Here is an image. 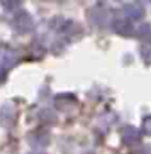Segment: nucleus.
Here are the masks:
<instances>
[{
	"instance_id": "nucleus-1",
	"label": "nucleus",
	"mask_w": 151,
	"mask_h": 154,
	"mask_svg": "<svg viewBox=\"0 0 151 154\" xmlns=\"http://www.w3.org/2000/svg\"><path fill=\"white\" fill-rule=\"evenodd\" d=\"M12 27L18 31L19 34H27L34 30V21L27 12H19L12 19Z\"/></svg>"
},
{
	"instance_id": "nucleus-2",
	"label": "nucleus",
	"mask_w": 151,
	"mask_h": 154,
	"mask_svg": "<svg viewBox=\"0 0 151 154\" xmlns=\"http://www.w3.org/2000/svg\"><path fill=\"white\" fill-rule=\"evenodd\" d=\"M55 105L59 111L71 114L77 108V98L71 94H61L55 96Z\"/></svg>"
},
{
	"instance_id": "nucleus-3",
	"label": "nucleus",
	"mask_w": 151,
	"mask_h": 154,
	"mask_svg": "<svg viewBox=\"0 0 151 154\" xmlns=\"http://www.w3.org/2000/svg\"><path fill=\"white\" fill-rule=\"evenodd\" d=\"M89 21L98 25V27H105L110 22V11L102 9V8H95L89 11Z\"/></svg>"
},
{
	"instance_id": "nucleus-4",
	"label": "nucleus",
	"mask_w": 151,
	"mask_h": 154,
	"mask_svg": "<svg viewBox=\"0 0 151 154\" xmlns=\"http://www.w3.org/2000/svg\"><path fill=\"white\" fill-rule=\"evenodd\" d=\"M19 61V55L14 51H9V49H5L0 52V70L6 71L8 68L17 65Z\"/></svg>"
},
{
	"instance_id": "nucleus-5",
	"label": "nucleus",
	"mask_w": 151,
	"mask_h": 154,
	"mask_svg": "<svg viewBox=\"0 0 151 154\" xmlns=\"http://www.w3.org/2000/svg\"><path fill=\"white\" fill-rule=\"evenodd\" d=\"M51 142L49 134L45 131H37V132H31L28 135V144L34 148H45L48 144Z\"/></svg>"
},
{
	"instance_id": "nucleus-6",
	"label": "nucleus",
	"mask_w": 151,
	"mask_h": 154,
	"mask_svg": "<svg viewBox=\"0 0 151 154\" xmlns=\"http://www.w3.org/2000/svg\"><path fill=\"white\" fill-rule=\"evenodd\" d=\"M15 117H17V113H15L14 105L6 104V105L2 107V110H0V125H2V126H5V128L14 126Z\"/></svg>"
},
{
	"instance_id": "nucleus-7",
	"label": "nucleus",
	"mask_w": 151,
	"mask_h": 154,
	"mask_svg": "<svg viewBox=\"0 0 151 154\" xmlns=\"http://www.w3.org/2000/svg\"><path fill=\"white\" fill-rule=\"evenodd\" d=\"M122 141L126 144V145H133V144H136L139 139H141V134H139V131L136 129V128H133V126H126V128H123L122 129Z\"/></svg>"
},
{
	"instance_id": "nucleus-8",
	"label": "nucleus",
	"mask_w": 151,
	"mask_h": 154,
	"mask_svg": "<svg viewBox=\"0 0 151 154\" xmlns=\"http://www.w3.org/2000/svg\"><path fill=\"white\" fill-rule=\"evenodd\" d=\"M114 30L120 36H131L133 33V25L129 19H117L114 22Z\"/></svg>"
},
{
	"instance_id": "nucleus-9",
	"label": "nucleus",
	"mask_w": 151,
	"mask_h": 154,
	"mask_svg": "<svg viewBox=\"0 0 151 154\" xmlns=\"http://www.w3.org/2000/svg\"><path fill=\"white\" fill-rule=\"evenodd\" d=\"M123 14L131 19H139L144 17V9H142V6L132 3V5H126L123 8Z\"/></svg>"
},
{
	"instance_id": "nucleus-10",
	"label": "nucleus",
	"mask_w": 151,
	"mask_h": 154,
	"mask_svg": "<svg viewBox=\"0 0 151 154\" xmlns=\"http://www.w3.org/2000/svg\"><path fill=\"white\" fill-rule=\"evenodd\" d=\"M40 119H42V122H45V123H48V125L57 122V116H55L54 111H51V110H43V111L40 113Z\"/></svg>"
},
{
	"instance_id": "nucleus-11",
	"label": "nucleus",
	"mask_w": 151,
	"mask_h": 154,
	"mask_svg": "<svg viewBox=\"0 0 151 154\" xmlns=\"http://www.w3.org/2000/svg\"><path fill=\"white\" fill-rule=\"evenodd\" d=\"M141 58L145 64H151V43H145L141 46Z\"/></svg>"
},
{
	"instance_id": "nucleus-12",
	"label": "nucleus",
	"mask_w": 151,
	"mask_h": 154,
	"mask_svg": "<svg viewBox=\"0 0 151 154\" xmlns=\"http://www.w3.org/2000/svg\"><path fill=\"white\" fill-rule=\"evenodd\" d=\"M150 34H151V27L148 25V24L139 27V30H138V36H139V37L145 38V37H148Z\"/></svg>"
},
{
	"instance_id": "nucleus-13",
	"label": "nucleus",
	"mask_w": 151,
	"mask_h": 154,
	"mask_svg": "<svg viewBox=\"0 0 151 154\" xmlns=\"http://www.w3.org/2000/svg\"><path fill=\"white\" fill-rule=\"evenodd\" d=\"M22 3L21 2H2V6L6 9V11H12V9H17L18 6H21Z\"/></svg>"
},
{
	"instance_id": "nucleus-14",
	"label": "nucleus",
	"mask_w": 151,
	"mask_h": 154,
	"mask_svg": "<svg viewBox=\"0 0 151 154\" xmlns=\"http://www.w3.org/2000/svg\"><path fill=\"white\" fill-rule=\"evenodd\" d=\"M142 129L147 135H151V116L145 117L144 122H142Z\"/></svg>"
},
{
	"instance_id": "nucleus-15",
	"label": "nucleus",
	"mask_w": 151,
	"mask_h": 154,
	"mask_svg": "<svg viewBox=\"0 0 151 154\" xmlns=\"http://www.w3.org/2000/svg\"><path fill=\"white\" fill-rule=\"evenodd\" d=\"M139 154H151V147L147 145V147H142V150L139 151Z\"/></svg>"
},
{
	"instance_id": "nucleus-16",
	"label": "nucleus",
	"mask_w": 151,
	"mask_h": 154,
	"mask_svg": "<svg viewBox=\"0 0 151 154\" xmlns=\"http://www.w3.org/2000/svg\"><path fill=\"white\" fill-rule=\"evenodd\" d=\"M5 76H6V71L0 70V83H3V82H5Z\"/></svg>"
}]
</instances>
